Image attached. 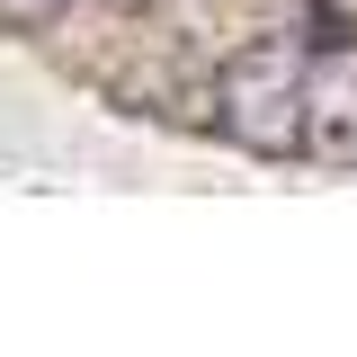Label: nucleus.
I'll return each mask as SVG.
<instances>
[{"label":"nucleus","mask_w":357,"mask_h":357,"mask_svg":"<svg viewBox=\"0 0 357 357\" xmlns=\"http://www.w3.org/2000/svg\"><path fill=\"white\" fill-rule=\"evenodd\" d=\"M304 45L295 36H259V45H232L215 72V126L259 152V161H286L304 143Z\"/></svg>","instance_id":"nucleus-1"},{"label":"nucleus","mask_w":357,"mask_h":357,"mask_svg":"<svg viewBox=\"0 0 357 357\" xmlns=\"http://www.w3.org/2000/svg\"><path fill=\"white\" fill-rule=\"evenodd\" d=\"M295 152L357 170V45H331L304 63V143Z\"/></svg>","instance_id":"nucleus-2"},{"label":"nucleus","mask_w":357,"mask_h":357,"mask_svg":"<svg viewBox=\"0 0 357 357\" xmlns=\"http://www.w3.org/2000/svg\"><path fill=\"white\" fill-rule=\"evenodd\" d=\"M63 9L72 0H0V36H45V27H63Z\"/></svg>","instance_id":"nucleus-3"}]
</instances>
